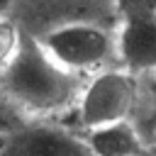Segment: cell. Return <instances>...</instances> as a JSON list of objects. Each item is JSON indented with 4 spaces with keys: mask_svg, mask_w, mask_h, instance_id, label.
<instances>
[{
    "mask_svg": "<svg viewBox=\"0 0 156 156\" xmlns=\"http://www.w3.org/2000/svg\"><path fill=\"white\" fill-rule=\"evenodd\" d=\"M83 80L24 32L17 54L0 71V98L22 119H58L76 107Z\"/></svg>",
    "mask_w": 156,
    "mask_h": 156,
    "instance_id": "1",
    "label": "cell"
},
{
    "mask_svg": "<svg viewBox=\"0 0 156 156\" xmlns=\"http://www.w3.org/2000/svg\"><path fill=\"white\" fill-rule=\"evenodd\" d=\"M34 37L54 61L83 78L107 66H117L115 24L102 20H66L44 27Z\"/></svg>",
    "mask_w": 156,
    "mask_h": 156,
    "instance_id": "2",
    "label": "cell"
},
{
    "mask_svg": "<svg viewBox=\"0 0 156 156\" xmlns=\"http://www.w3.org/2000/svg\"><path fill=\"white\" fill-rule=\"evenodd\" d=\"M136 105L139 76L129 73L122 66H107L102 71L85 76L73 110L78 115L80 129H90L115 119L134 117Z\"/></svg>",
    "mask_w": 156,
    "mask_h": 156,
    "instance_id": "3",
    "label": "cell"
},
{
    "mask_svg": "<svg viewBox=\"0 0 156 156\" xmlns=\"http://www.w3.org/2000/svg\"><path fill=\"white\" fill-rule=\"evenodd\" d=\"M0 156H93L83 132L58 119H20L0 134Z\"/></svg>",
    "mask_w": 156,
    "mask_h": 156,
    "instance_id": "4",
    "label": "cell"
},
{
    "mask_svg": "<svg viewBox=\"0 0 156 156\" xmlns=\"http://www.w3.org/2000/svg\"><path fill=\"white\" fill-rule=\"evenodd\" d=\"M115 54L129 73L156 76V10H134L115 22Z\"/></svg>",
    "mask_w": 156,
    "mask_h": 156,
    "instance_id": "5",
    "label": "cell"
},
{
    "mask_svg": "<svg viewBox=\"0 0 156 156\" xmlns=\"http://www.w3.org/2000/svg\"><path fill=\"white\" fill-rule=\"evenodd\" d=\"M119 0H17L12 15L32 12L39 20H44L32 34L41 32L44 27H51L56 22L66 20H102L110 17L117 10Z\"/></svg>",
    "mask_w": 156,
    "mask_h": 156,
    "instance_id": "6",
    "label": "cell"
},
{
    "mask_svg": "<svg viewBox=\"0 0 156 156\" xmlns=\"http://www.w3.org/2000/svg\"><path fill=\"white\" fill-rule=\"evenodd\" d=\"M83 136L93 156H134L151 146L144 139V132L139 129L136 119L132 117L83 129Z\"/></svg>",
    "mask_w": 156,
    "mask_h": 156,
    "instance_id": "7",
    "label": "cell"
},
{
    "mask_svg": "<svg viewBox=\"0 0 156 156\" xmlns=\"http://www.w3.org/2000/svg\"><path fill=\"white\" fill-rule=\"evenodd\" d=\"M22 37H24V29H22V24L12 15L0 17V71L17 54L20 44H22Z\"/></svg>",
    "mask_w": 156,
    "mask_h": 156,
    "instance_id": "8",
    "label": "cell"
},
{
    "mask_svg": "<svg viewBox=\"0 0 156 156\" xmlns=\"http://www.w3.org/2000/svg\"><path fill=\"white\" fill-rule=\"evenodd\" d=\"M15 5H17V0H0V17H5V15H12Z\"/></svg>",
    "mask_w": 156,
    "mask_h": 156,
    "instance_id": "9",
    "label": "cell"
},
{
    "mask_svg": "<svg viewBox=\"0 0 156 156\" xmlns=\"http://www.w3.org/2000/svg\"><path fill=\"white\" fill-rule=\"evenodd\" d=\"M134 156H156V149H154V146H146L144 151H139V154H134Z\"/></svg>",
    "mask_w": 156,
    "mask_h": 156,
    "instance_id": "10",
    "label": "cell"
},
{
    "mask_svg": "<svg viewBox=\"0 0 156 156\" xmlns=\"http://www.w3.org/2000/svg\"><path fill=\"white\" fill-rule=\"evenodd\" d=\"M0 134H2V129H0Z\"/></svg>",
    "mask_w": 156,
    "mask_h": 156,
    "instance_id": "11",
    "label": "cell"
}]
</instances>
